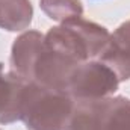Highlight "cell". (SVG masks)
I'll list each match as a JSON object with an SVG mask.
<instances>
[{
  "mask_svg": "<svg viewBox=\"0 0 130 130\" xmlns=\"http://www.w3.org/2000/svg\"><path fill=\"white\" fill-rule=\"evenodd\" d=\"M103 100L77 101L70 117L67 130H101Z\"/></svg>",
  "mask_w": 130,
  "mask_h": 130,
  "instance_id": "obj_10",
  "label": "cell"
},
{
  "mask_svg": "<svg viewBox=\"0 0 130 130\" xmlns=\"http://www.w3.org/2000/svg\"><path fill=\"white\" fill-rule=\"evenodd\" d=\"M26 80L14 74L5 73L0 64V124H11L20 121L21 117V94Z\"/></svg>",
  "mask_w": 130,
  "mask_h": 130,
  "instance_id": "obj_7",
  "label": "cell"
},
{
  "mask_svg": "<svg viewBox=\"0 0 130 130\" xmlns=\"http://www.w3.org/2000/svg\"><path fill=\"white\" fill-rule=\"evenodd\" d=\"M101 130H130V98L107 97L103 100Z\"/></svg>",
  "mask_w": 130,
  "mask_h": 130,
  "instance_id": "obj_9",
  "label": "cell"
},
{
  "mask_svg": "<svg viewBox=\"0 0 130 130\" xmlns=\"http://www.w3.org/2000/svg\"><path fill=\"white\" fill-rule=\"evenodd\" d=\"M77 65L80 64H76L64 53L42 42V48L33 67V82L52 89L67 91L71 73Z\"/></svg>",
  "mask_w": 130,
  "mask_h": 130,
  "instance_id": "obj_4",
  "label": "cell"
},
{
  "mask_svg": "<svg viewBox=\"0 0 130 130\" xmlns=\"http://www.w3.org/2000/svg\"><path fill=\"white\" fill-rule=\"evenodd\" d=\"M33 9L29 0H0V29L24 30L30 26Z\"/></svg>",
  "mask_w": 130,
  "mask_h": 130,
  "instance_id": "obj_8",
  "label": "cell"
},
{
  "mask_svg": "<svg viewBox=\"0 0 130 130\" xmlns=\"http://www.w3.org/2000/svg\"><path fill=\"white\" fill-rule=\"evenodd\" d=\"M109 36L106 27L80 17L52 27L44 35V44L64 53L76 64H83L101 55Z\"/></svg>",
  "mask_w": 130,
  "mask_h": 130,
  "instance_id": "obj_2",
  "label": "cell"
},
{
  "mask_svg": "<svg viewBox=\"0 0 130 130\" xmlns=\"http://www.w3.org/2000/svg\"><path fill=\"white\" fill-rule=\"evenodd\" d=\"M120 85V79L101 61H88L77 65L70 77L67 92L77 101L110 97Z\"/></svg>",
  "mask_w": 130,
  "mask_h": 130,
  "instance_id": "obj_3",
  "label": "cell"
},
{
  "mask_svg": "<svg viewBox=\"0 0 130 130\" xmlns=\"http://www.w3.org/2000/svg\"><path fill=\"white\" fill-rule=\"evenodd\" d=\"M76 101L67 91L27 82L21 94V117L27 130H67Z\"/></svg>",
  "mask_w": 130,
  "mask_h": 130,
  "instance_id": "obj_1",
  "label": "cell"
},
{
  "mask_svg": "<svg viewBox=\"0 0 130 130\" xmlns=\"http://www.w3.org/2000/svg\"><path fill=\"white\" fill-rule=\"evenodd\" d=\"M100 61L113 70L120 82L130 79V20L124 21L109 36Z\"/></svg>",
  "mask_w": 130,
  "mask_h": 130,
  "instance_id": "obj_5",
  "label": "cell"
},
{
  "mask_svg": "<svg viewBox=\"0 0 130 130\" xmlns=\"http://www.w3.org/2000/svg\"><path fill=\"white\" fill-rule=\"evenodd\" d=\"M44 35L36 30L20 35L11 50V71L26 82L33 80V67L42 48Z\"/></svg>",
  "mask_w": 130,
  "mask_h": 130,
  "instance_id": "obj_6",
  "label": "cell"
},
{
  "mask_svg": "<svg viewBox=\"0 0 130 130\" xmlns=\"http://www.w3.org/2000/svg\"><path fill=\"white\" fill-rule=\"evenodd\" d=\"M39 5L48 18L59 23L80 18L83 14L80 0H39Z\"/></svg>",
  "mask_w": 130,
  "mask_h": 130,
  "instance_id": "obj_11",
  "label": "cell"
}]
</instances>
